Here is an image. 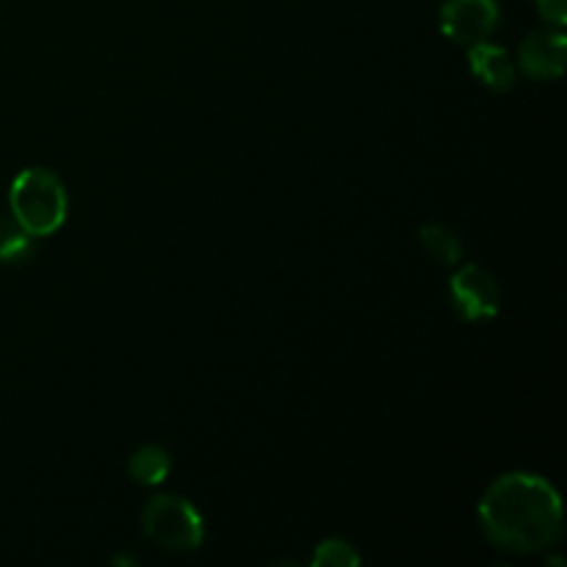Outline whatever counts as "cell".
Returning a JSON list of instances; mask_svg holds the SVG:
<instances>
[{"label":"cell","instance_id":"cell-1","mask_svg":"<svg viewBox=\"0 0 567 567\" xmlns=\"http://www.w3.org/2000/svg\"><path fill=\"white\" fill-rule=\"evenodd\" d=\"M482 535L507 554H537L563 537V498L535 474H504L480 502Z\"/></svg>","mask_w":567,"mask_h":567},{"label":"cell","instance_id":"cell-2","mask_svg":"<svg viewBox=\"0 0 567 567\" xmlns=\"http://www.w3.org/2000/svg\"><path fill=\"white\" fill-rule=\"evenodd\" d=\"M9 208L33 238L53 236L66 219L64 183L44 166H28L11 183Z\"/></svg>","mask_w":567,"mask_h":567},{"label":"cell","instance_id":"cell-3","mask_svg":"<svg viewBox=\"0 0 567 567\" xmlns=\"http://www.w3.org/2000/svg\"><path fill=\"white\" fill-rule=\"evenodd\" d=\"M142 532L164 551H197L205 537L197 507L175 493H164L144 504Z\"/></svg>","mask_w":567,"mask_h":567},{"label":"cell","instance_id":"cell-4","mask_svg":"<svg viewBox=\"0 0 567 567\" xmlns=\"http://www.w3.org/2000/svg\"><path fill=\"white\" fill-rule=\"evenodd\" d=\"M449 293H452L454 310L465 321L493 319L502 310V288H498L496 277L482 266H460L449 280Z\"/></svg>","mask_w":567,"mask_h":567},{"label":"cell","instance_id":"cell-5","mask_svg":"<svg viewBox=\"0 0 567 567\" xmlns=\"http://www.w3.org/2000/svg\"><path fill=\"white\" fill-rule=\"evenodd\" d=\"M502 11L496 0H446L441 9V31L457 44L487 42L496 31Z\"/></svg>","mask_w":567,"mask_h":567},{"label":"cell","instance_id":"cell-6","mask_svg":"<svg viewBox=\"0 0 567 567\" xmlns=\"http://www.w3.org/2000/svg\"><path fill=\"white\" fill-rule=\"evenodd\" d=\"M567 37L559 28L554 31H535L520 42L518 64L535 81H557L565 72Z\"/></svg>","mask_w":567,"mask_h":567},{"label":"cell","instance_id":"cell-7","mask_svg":"<svg viewBox=\"0 0 567 567\" xmlns=\"http://www.w3.org/2000/svg\"><path fill=\"white\" fill-rule=\"evenodd\" d=\"M468 66L487 89H493V92H509V89L515 86V78H518L507 50L491 42L471 44Z\"/></svg>","mask_w":567,"mask_h":567},{"label":"cell","instance_id":"cell-8","mask_svg":"<svg viewBox=\"0 0 567 567\" xmlns=\"http://www.w3.org/2000/svg\"><path fill=\"white\" fill-rule=\"evenodd\" d=\"M419 241L424 247V252L441 266H457L460 258H463V241L443 221H426L419 230Z\"/></svg>","mask_w":567,"mask_h":567},{"label":"cell","instance_id":"cell-9","mask_svg":"<svg viewBox=\"0 0 567 567\" xmlns=\"http://www.w3.org/2000/svg\"><path fill=\"white\" fill-rule=\"evenodd\" d=\"M172 471V457L166 449L147 443V446H138L136 452L127 460V474L133 476V482L138 485H161V482L169 476Z\"/></svg>","mask_w":567,"mask_h":567},{"label":"cell","instance_id":"cell-10","mask_svg":"<svg viewBox=\"0 0 567 567\" xmlns=\"http://www.w3.org/2000/svg\"><path fill=\"white\" fill-rule=\"evenodd\" d=\"M37 252V238L11 214H0V264H28Z\"/></svg>","mask_w":567,"mask_h":567},{"label":"cell","instance_id":"cell-11","mask_svg":"<svg viewBox=\"0 0 567 567\" xmlns=\"http://www.w3.org/2000/svg\"><path fill=\"white\" fill-rule=\"evenodd\" d=\"M360 554L347 540H324L316 546L313 567H358Z\"/></svg>","mask_w":567,"mask_h":567},{"label":"cell","instance_id":"cell-12","mask_svg":"<svg viewBox=\"0 0 567 567\" xmlns=\"http://www.w3.org/2000/svg\"><path fill=\"white\" fill-rule=\"evenodd\" d=\"M537 11L543 14V20L557 28L567 22V0H537Z\"/></svg>","mask_w":567,"mask_h":567}]
</instances>
